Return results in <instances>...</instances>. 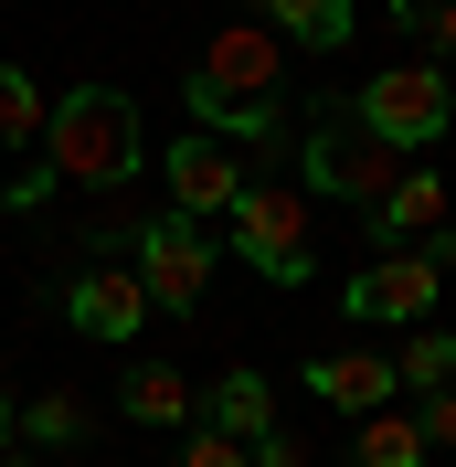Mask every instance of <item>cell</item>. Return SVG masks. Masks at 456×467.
<instances>
[{
  "instance_id": "obj_18",
  "label": "cell",
  "mask_w": 456,
  "mask_h": 467,
  "mask_svg": "<svg viewBox=\"0 0 456 467\" xmlns=\"http://www.w3.org/2000/svg\"><path fill=\"white\" fill-rule=\"evenodd\" d=\"M11 425H22L32 446H75V436H86V393H64V382H54V393L11 404Z\"/></svg>"
},
{
  "instance_id": "obj_16",
  "label": "cell",
  "mask_w": 456,
  "mask_h": 467,
  "mask_svg": "<svg viewBox=\"0 0 456 467\" xmlns=\"http://www.w3.org/2000/svg\"><path fill=\"white\" fill-rule=\"evenodd\" d=\"M350 467H425V436H414V414H361V436H350Z\"/></svg>"
},
{
  "instance_id": "obj_12",
  "label": "cell",
  "mask_w": 456,
  "mask_h": 467,
  "mask_svg": "<svg viewBox=\"0 0 456 467\" xmlns=\"http://www.w3.org/2000/svg\"><path fill=\"white\" fill-rule=\"evenodd\" d=\"M244 22H265L276 43H308V54H340L361 32V11L350 0H244Z\"/></svg>"
},
{
  "instance_id": "obj_8",
  "label": "cell",
  "mask_w": 456,
  "mask_h": 467,
  "mask_svg": "<svg viewBox=\"0 0 456 467\" xmlns=\"http://www.w3.org/2000/svg\"><path fill=\"white\" fill-rule=\"evenodd\" d=\"M244 181H255V171H244L223 139H181V149H171V213H181V223L233 213V202H244Z\"/></svg>"
},
{
  "instance_id": "obj_9",
  "label": "cell",
  "mask_w": 456,
  "mask_h": 467,
  "mask_svg": "<svg viewBox=\"0 0 456 467\" xmlns=\"http://www.w3.org/2000/svg\"><path fill=\"white\" fill-rule=\"evenodd\" d=\"M64 319L86 329V340H139V329H149V297H139L128 265H86V276L64 287Z\"/></svg>"
},
{
  "instance_id": "obj_5",
  "label": "cell",
  "mask_w": 456,
  "mask_h": 467,
  "mask_svg": "<svg viewBox=\"0 0 456 467\" xmlns=\"http://www.w3.org/2000/svg\"><path fill=\"white\" fill-rule=\"evenodd\" d=\"M403 171H414V160H403V149H382L361 117H340V107L297 139V181H308V202H361V213H371Z\"/></svg>"
},
{
  "instance_id": "obj_19",
  "label": "cell",
  "mask_w": 456,
  "mask_h": 467,
  "mask_svg": "<svg viewBox=\"0 0 456 467\" xmlns=\"http://www.w3.org/2000/svg\"><path fill=\"white\" fill-rule=\"evenodd\" d=\"M393 22H403V32H425L435 54H456V0H393Z\"/></svg>"
},
{
  "instance_id": "obj_22",
  "label": "cell",
  "mask_w": 456,
  "mask_h": 467,
  "mask_svg": "<svg viewBox=\"0 0 456 467\" xmlns=\"http://www.w3.org/2000/svg\"><path fill=\"white\" fill-rule=\"evenodd\" d=\"M244 457H255V467H308L318 446H297V436H255V446H244Z\"/></svg>"
},
{
  "instance_id": "obj_20",
  "label": "cell",
  "mask_w": 456,
  "mask_h": 467,
  "mask_svg": "<svg viewBox=\"0 0 456 467\" xmlns=\"http://www.w3.org/2000/svg\"><path fill=\"white\" fill-rule=\"evenodd\" d=\"M414 436L456 457V382H446V393H414Z\"/></svg>"
},
{
  "instance_id": "obj_23",
  "label": "cell",
  "mask_w": 456,
  "mask_h": 467,
  "mask_svg": "<svg viewBox=\"0 0 456 467\" xmlns=\"http://www.w3.org/2000/svg\"><path fill=\"white\" fill-rule=\"evenodd\" d=\"M0 467H43V457H22V446H0Z\"/></svg>"
},
{
  "instance_id": "obj_6",
  "label": "cell",
  "mask_w": 456,
  "mask_h": 467,
  "mask_svg": "<svg viewBox=\"0 0 456 467\" xmlns=\"http://www.w3.org/2000/svg\"><path fill=\"white\" fill-rule=\"evenodd\" d=\"M350 117H361L382 149H403V160H414V149H435V139L456 128V86H446V64L414 54V64H382V75L350 96Z\"/></svg>"
},
{
  "instance_id": "obj_3",
  "label": "cell",
  "mask_w": 456,
  "mask_h": 467,
  "mask_svg": "<svg viewBox=\"0 0 456 467\" xmlns=\"http://www.w3.org/2000/svg\"><path fill=\"white\" fill-rule=\"evenodd\" d=\"M276 86H286V43L265 22H223L202 43V64H192V117L223 128V117H244V107H276Z\"/></svg>"
},
{
  "instance_id": "obj_1",
  "label": "cell",
  "mask_w": 456,
  "mask_h": 467,
  "mask_svg": "<svg viewBox=\"0 0 456 467\" xmlns=\"http://www.w3.org/2000/svg\"><path fill=\"white\" fill-rule=\"evenodd\" d=\"M139 160H149L139 107L117 86H75L43 117V149L22 160V181H11V213H32L43 192H117V181H139Z\"/></svg>"
},
{
  "instance_id": "obj_2",
  "label": "cell",
  "mask_w": 456,
  "mask_h": 467,
  "mask_svg": "<svg viewBox=\"0 0 456 467\" xmlns=\"http://www.w3.org/2000/svg\"><path fill=\"white\" fill-rule=\"evenodd\" d=\"M223 223H233V255L255 265L265 287H308V276H318V202H308V192L244 181V202H233Z\"/></svg>"
},
{
  "instance_id": "obj_15",
  "label": "cell",
  "mask_w": 456,
  "mask_h": 467,
  "mask_svg": "<svg viewBox=\"0 0 456 467\" xmlns=\"http://www.w3.org/2000/svg\"><path fill=\"white\" fill-rule=\"evenodd\" d=\"M43 117H54V96L32 86L22 64H0V149H22V160H32V149H43Z\"/></svg>"
},
{
  "instance_id": "obj_17",
  "label": "cell",
  "mask_w": 456,
  "mask_h": 467,
  "mask_svg": "<svg viewBox=\"0 0 456 467\" xmlns=\"http://www.w3.org/2000/svg\"><path fill=\"white\" fill-rule=\"evenodd\" d=\"M393 382H414V393H446L456 382V329H403V350H393Z\"/></svg>"
},
{
  "instance_id": "obj_24",
  "label": "cell",
  "mask_w": 456,
  "mask_h": 467,
  "mask_svg": "<svg viewBox=\"0 0 456 467\" xmlns=\"http://www.w3.org/2000/svg\"><path fill=\"white\" fill-rule=\"evenodd\" d=\"M0 446H11V393H0Z\"/></svg>"
},
{
  "instance_id": "obj_14",
  "label": "cell",
  "mask_w": 456,
  "mask_h": 467,
  "mask_svg": "<svg viewBox=\"0 0 456 467\" xmlns=\"http://www.w3.org/2000/svg\"><path fill=\"white\" fill-rule=\"evenodd\" d=\"M117 404H128V425H171V436H181V425H202V393L171 372V361H139V372L117 382Z\"/></svg>"
},
{
  "instance_id": "obj_21",
  "label": "cell",
  "mask_w": 456,
  "mask_h": 467,
  "mask_svg": "<svg viewBox=\"0 0 456 467\" xmlns=\"http://www.w3.org/2000/svg\"><path fill=\"white\" fill-rule=\"evenodd\" d=\"M181 467H255L233 436H212V425H181Z\"/></svg>"
},
{
  "instance_id": "obj_10",
  "label": "cell",
  "mask_w": 456,
  "mask_h": 467,
  "mask_svg": "<svg viewBox=\"0 0 456 467\" xmlns=\"http://www.w3.org/2000/svg\"><path fill=\"white\" fill-rule=\"evenodd\" d=\"M446 223H456V192L435 181V160H414V171L371 202V234H382V244H425V234H446Z\"/></svg>"
},
{
  "instance_id": "obj_4",
  "label": "cell",
  "mask_w": 456,
  "mask_h": 467,
  "mask_svg": "<svg viewBox=\"0 0 456 467\" xmlns=\"http://www.w3.org/2000/svg\"><path fill=\"white\" fill-rule=\"evenodd\" d=\"M446 265H456V223L425 234V244L371 255L361 276H340V308H350V319H382V329H425L435 297H446Z\"/></svg>"
},
{
  "instance_id": "obj_11",
  "label": "cell",
  "mask_w": 456,
  "mask_h": 467,
  "mask_svg": "<svg viewBox=\"0 0 456 467\" xmlns=\"http://www.w3.org/2000/svg\"><path fill=\"white\" fill-rule=\"evenodd\" d=\"M308 393L329 414H382L393 404V361L382 350H329V361H308Z\"/></svg>"
},
{
  "instance_id": "obj_13",
  "label": "cell",
  "mask_w": 456,
  "mask_h": 467,
  "mask_svg": "<svg viewBox=\"0 0 456 467\" xmlns=\"http://www.w3.org/2000/svg\"><path fill=\"white\" fill-rule=\"evenodd\" d=\"M202 425L233 436V446L276 436V382H265V372H223V382H212V404H202Z\"/></svg>"
},
{
  "instance_id": "obj_7",
  "label": "cell",
  "mask_w": 456,
  "mask_h": 467,
  "mask_svg": "<svg viewBox=\"0 0 456 467\" xmlns=\"http://www.w3.org/2000/svg\"><path fill=\"white\" fill-rule=\"evenodd\" d=\"M128 276H139L149 308H171V319H181V308L212 287V223H181V213L139 223V265H128Z\"/></svg>"
}]
</instances>
